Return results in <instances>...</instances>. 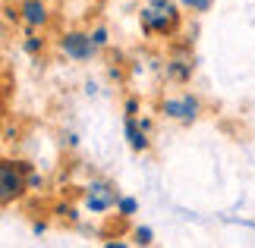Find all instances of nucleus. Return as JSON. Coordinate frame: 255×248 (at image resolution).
I'll return each mask as SVG.
<instances>
[{
  "instance_id": "11",
  "label": "nucleus",
  "mask_w": 255,
  "mask_h": 248,
  "mask_svg": "<svg viewBox=\"0 0 255 248\" xmlns=\"http://www.w3.org/2000/svg\"><path fill=\"white\" fill-rule=\"evenodd\" d=\"M132 236H135V242H139V245H151V242H154V233H151V226H139V230H135Z\"/></svg>"
},
{
  "instance_id": "4",
  "label": "nucleus",
  "mask_w": 255,
  "mask_h": 248,
  "mask_svg": "<svg viewBox=\"0 0 255 248\" xmlns=\"http://www.w3.org/2000/svg\"><path fill=\"white\" fill-rule=\"evenodd\" d=\"M117 188L111 182H104V179H92L85 185V211L88 214H104V211H111V207H117Z\"/></svg>"
},
{
  "instance_id": "2",
  "label": "nucleus",
  "mask_w": 255,
  "mask_h": 248,
  "mask_svg": "<svg viewBox=\"0 0 255 248\" xmlns=\"http://www.w3.org/2000/svg\"><path fill=\"white\" fill-rule=\"evenodd\" d=\"M161 113L167 116V120H176V123H195L199 120V113H202V101H199V94H192V91H186V94H176V97H164L161 101Z\"/></svg>"
},
{
  "instance_id": "9",
  "label": "nucleus",
  "mask_w": 255,
  "mask_h": 248,
  "mask_svg": "<svg viewBox=\"0 0 255 248\" xmlns=\"http://www.w3.org/2000/svg\"><path fill=\"white\" fill-rule=\"evenodd\" d=\"M117 214H120V217L139 214V201H135L132 195H120V198H117Z\"/></svg>"
},
{
  "instance_id": "7",
  "label": "nucleus",
  "mask_w": 255,
  "mask_h": 248,
  "mask_svg": "<svg viewBox=\"0 0 255 248\" xmlns=\"http://www.w3.org/2000/svg\"><path fill=\"white\" fill-rule=\"evenodd\" d=\"M123 132H126V142H129L132 151H148V120L126 116V120H123Z\"/></svg>"
},
{
  "instance_id": "1",
  "label": "nucleus",
  "mask_w": 255,
  "mask_h": 248,
  "mask_svg": "<svg viewBox=\"0 0 255 248\" xmlns=\"http://www.w3.org/2000/svg\"><path fill=\"white\" fill-rule=\"evenodd\" d=\"M142 28L170 38L180 28V9H176V3L173 0H148L142 9Z\"/></svg>"
},
{
  "instance_id": "15",
  "label": "nucleus",
  "mask_w": 255,
  "mask_h": 248,
  "mask_svg": "<svg viewBox=\"0 0 255 248\" xmlns=\"http://www.w3.org/2000/svg\"><path fill=\"white\" fill-rule=\"evenodd\" d=\"M25 185H28V188H35V192H38V185H44V179H41L38 173H32V176L25 179Z\"/></svg>"
},
{
  "instance_id": "8",
  "label": "nucleus",
  "mask_w": 255,
  "mask_h": 248,
  "mask_svg": "<svg viewBox=\"0 0 255 248\" xmlns=\"http://www.w3.org/2000/svg\"><path fill=\"white\" fill-rule=\"evenodd\" d=\"M167 76L176 79V82H186V79L192 76V63L189 60H170L167 63Z\"/></svg>"
},
{
  "instance_id": "5",
  "label": "nucleus",
  "mask_w": 255,
  "mask_h": 248,
  "mask_svg": "<svg viewBox=\"0 0 255 248\" xmlns=\"http://www.w3.org/2000/svg\"><path fill=\"white\" fill-rule=\"evenodd\" d=\"M25 179H22V173H19V166L13 161H3V166H0V201L9 204L13 198H19L25 192Z\"/></svg>"
},
{
  "instance_id": "3",
  "label": "nucleus",
  "mask_w": 255,
  "mask_h": 248,
  "mask_svg": "<svg viewBox=\"0 0 255 248\" xmlns=\"http://www.w3.org/2000/svg\"><path fill=\"white\" fill-rule=\"evenodd\" d=\"M57 47L76 63H85V60H92V57L98 54V44H95L92 32H63L60 41H57Z\"/></svg>"
},
{
  "instance_id": "10",
  "label": "nucleus",
  "mask_w": 255,
  "mask_h": 248,
  "mask_svg": "<svg viewBox=\"0 0 255 248\" xmlns=\"http://www.w3.org/2000/svg\"><path fill=\"white\" fill-rule=\"evenodd\" d=\"M186 9H192V13H208L211 9V0H180Z\"/></svg>"
},
{
  "instance_id": "13",
  "label": "nucleus",
  "mask_w": 255,
  "mask_h": 248,
  "mask_svg": "<svg viewBox=\"0 0 255 248\" xmlns=\"http://www.w3.org/2000/svg\"><path fill=\"white\" fill-rule=\"evenodd\" d=\"M92 38H95V44H98V47H104V44H107V28H101V25L92 28Z\"/></svg>"
},
{
  "instance_id": "14",
  "label": "nucleus",
  "mask_w": 255,
  "mask_h": 248,
  "mask_svg": "<svg viewBox=\"0 0 255 248\" xmlns=\"http://www.w3.org/2000/svg\"><path fill=\"white\" fill-rule=\"evenodd\" d=\"M126 116H139V101H135V97L126 101Z\"/></svg>"
},
{
  "instance_id": "6",
  "label": "nucleus",
  "mask_w": 255,
  "mask_h": 248,
  "mask_svg": "<svg viewBox=\"0 0 255 248\" xmlns=\"http://www.w3.org/2000/svg\"><path fill=\"white\" fill-rule=\"evenodd\" d=\"M19 19L28 25V28H44L51 22V6L44 0H22L19 3Z\"/></svg>"
},
{
  "instance_id": "12",
  "label": "nucleus",
  "mask_w": 255,
  "mask_h": 248,
  "mask_svg": "<svg viewBox=\"0 0 255 248\" xmlns=\"http://www.w3.org/2000/svg\"><path fill=\"white\" fill-rule=\"evenodd\" d=\"M44 47V38H38V35H32L28 41H22V51H28V54H38Z\"/></svg>"
}]
</instances>
